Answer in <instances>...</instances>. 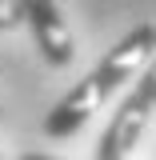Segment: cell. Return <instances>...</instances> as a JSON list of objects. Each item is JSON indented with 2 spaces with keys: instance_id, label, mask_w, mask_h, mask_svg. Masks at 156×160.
Returning <instances> with one entry per match:
<instances>
[{
  "instance_id": "cell-4",
  "label": "cell",
  "mask_w": 156,
  "mask_h": 160,
  "mask_svg": "<svg viewBox=\"0 0 156 160\" xmlns=\"http://www.w3.org/2000/svg\"><path fill=\"white\" fill-rule=\"evenodd\" d=\"M104 100H108V88L96 80V72H88V76L80 80V84H72L68 96H64L56 108L44 116V136L64 140V136H72V132H80Z\"/></svg>"
},
{
  "instance_id": "cell-7",
  "label": "cell",
  "mask_w": 156,
  "mask_h": 160,
  "mask_svg": "<svg viewBox=\"0 0 156 160\" xmlns=\"http://www.w3.org/2000/svg\"><path fill=\"white\" fill-rule=\"evenodd\" d=\"M0 160H4V156H0Z\"/></svg>"
},
{
  "instance_id": "cell-6",
  "label": "cell",
  "mask_w": 156,
  "mask_h": 160,
  "mask_svg": "<svg viewBox=\"0 0 156 160\" xmlns=\"http://www.w3.org/2000/svg\"><path fill=\"white\" fill-rule=\"evenodd\" d=\"M20 160H72V156H56V152H24Z\"/></svg>"
},
{
  "instance_id": "cell-5",
  "label": "cell",
  "mask_w": 156,
  "mask_h": 160,
  "mask_svg": "<svg viewBox=\"0 0 156 160\" xmlns=\"http://www.w3.org/2000/svg\"><path fill=\"white\" fill-rule=\"evenodd\" d=\"M24 24V12H20L16 0H0V28H20Z\"/></svg>"
},
{
  "instance_id": "cell-2",
  "label": "cell",
  "mask_w": 156,
  "mask_h": 160,
  "mask_svg": "<svg viewBox=\"0 0 156 160\" xmlns=\"http://www.w3.org/2000/svg\"><path fill=\"white\" fill-rule=\"evenodd\" d=\"M152 48H156V28H152V20H144V24H136L128 36L120 40L116 48L104 52V60H100L92 72H96V80L108 88V96L116 92L124 80L140 76V72L152 64Z\"/></svg>"
},
{
  "instance_id": "cell-3",
  "label": "cell",
  "mask_w": 156,
  "mask_h": 160,
  "mask_svg": "<svg viewBox=\"0 0 156 160\" xmlns=\"http://www.w3.org/2000/svg\"><path fill=\"white\" fill-rule=\"evenodd\" d=\"M20 12H24V24H32V32H36V44L44 60L48 64H72L76 56V40H72V28H68V20L60 12V0H16Z\"/></svg>"
},
{
  "instance_id": "cell-1",
  "label": "cell",
  "mask_w": 156,
  "mask_h": 160,
  "mask_svg": "<svg viewBox=\"0 0 156 160\" xmlns=\"http://www.w3.org/2000/svg\"><path fill=\"white\" fill-rule=\"evenodd\" d=\"M152 104H156V72H152V64H148L144 76L136 80V88L116 108L112 124L104 128L96 160H128L132 156L136 144L144 140V132H148V124H152Z\"/></svg>"
}]
</instances>
